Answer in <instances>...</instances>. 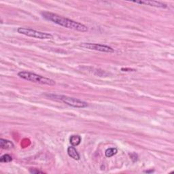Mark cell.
Here are the masks:
<instances>
[{
  "instance_id": "cell-3",
  "label": "cell",
  "mask_w": 174,
  "mask_h": 174,
  "mask_svg": "<svg viewBox=\"0 0 174 174\" xmlns=\"http://www.w3.org/2000/svg\"><path fill=\"white\" fill-rule=\"evenodd\" d=\"M48 96L50 97L56 99V100L61 101L63 102L64 104H65L69 106H72V107L74 108H87L88 106V104L87 102L82 101L78 99L68 97V96L58 95H48Z\"/></svg>"
},
{
  "instance_id": "cell-9",
  "label": "cell",
  "mask_w": 174,
  "mask_h": 174,
  "mask_svg": "<svg viewBox=\"0 0 174 174\" xmlns=\"http://www.w3.org/2000/svg\"><path fill=\"white\" fill-rule=\"evenodd\" d=\"M81 137L80 136H78V135H74V136H72L69 138V142L73 146L78 145L81 143Z\"/></svg>"
},
{
  "instance_id": "cell-1",
  "label": "cell",
  "mask_w": 174,
  "mask_h": 174,
  "mask_svg": "<svg viewBox=\"0 0 174 174\" xmlns=\"http://www.w3.org/2000/svg\"><path fill=\"white\" fill-rule=\"evenodd\" d=\"M41 15L45 19L52 21V23L57 24L60 26L67 28V29H71L81 32H86L88 31V27L84 25L62 16H59L56 15V14L48 12H43L41 13Z\"/></svg>"
},
{
  "instance_id": "cell-8",
  "label": "cell",
  "mask_w": 174,
  "mask_h": 174,
  "mask_svg": "<svg viewBox=\"0 0 174 174\" xmlns=\"http://www.w3.org/2000/svg\"><path fill=\"white\" fill-rule=\"evenodd\" d=\"M14 144L9 140H4V139H0V147L2 149H6V150H8V149H11L13 148Z\"/></svg>"
},
{
  "instance_id": "cell-13",
  "label": "cell",
  "mask_w": 174,
  "mask_h": 174,
  "mask_svg": "<svg viewBox=\"0 0 174 174\" xmlns=\"http://www.w3.org/2000/svg\"><path fill=\"white\" fill-rule=\"evenodd\" d=\"M121 70L123 71V72H134V71H136V69H128V68H122Z\"/></svg>"
},
{
  "instance_id": "cell-12",
  "label": "cell",
  "mask_w": 174,
  "mask_h": 174,
  "mask_svg": "<svg viewBox=\"0 0 174 174\" xmlns=\"http://www.w3.org/2000/svg\"><path fill=\"white\" fill-rule=\"evenodd\" d=\"M29 173L33 174H38V173H44L43 172L40 171L38 169H29Z\"/></svg>"
},
{
  "instance_id": "cell-4",
  "label": "cell",
  "mask_w": 174,
  "mask_h": 174,
  "mask_svg": "<svg viewBox=\"0 0 174 174\" xmlns=\"http://www.w3.org/2000/svg\"><path fill=\"white\" fill-rule=\"evenodd\" d=\"M17 31L18 33L26 35V36L40 39V40H49V39L53 38L52 35L51 33L36 31L30 28L19 27L17 29Z\"/></svg>"
},
{
  "instance_id": "cell-2",
  "label": "cell",
  "mask_w": 174,
  "mask_h": 174,
  "mask_svg": "<svg viewBox=\"0 0 174 174\" xmlns=\"http://www.w3.org/2000/svg\"><path fill=\"white\" fill-rule=\"evenodd\" d=\"M18 76L22 79L26 80L27 81L33 82V83H39L41 84L53 86V85H55L56 84L55 81L51 78H48L38 75V74L35 73L26 72V71H22V72H19L18 73Z\"/></svg>"
},
{
  "instance_id": "cell-6",
  "label": "cell",
  "mask_w": 174,
  "mask_h": 174,
  "mask_svg": "<svg viewBox=\"0 0 174 174\" xmlns=\"http://www.w3.org/2000/svg\"><path fill=\"white\" fill-rule=\"evenodd\" d=\"M131 2L137 3V4L148 5L152 7H156V8H167V6L165 4V3L157 1H133Z\"/></svg>"
},
{
  "instance_id": "cell-10",
  "label": "cell",
  "mask_w": 174,
  "mask_h": 174,
  "mask_svg": "<svg viewBox=\"0 0 174 174\" xmlns=\"http://www.w3.org/2000/svg\"><path fill=\"white\" fill-rule=\"evenodd\" d=\"M118 152V150L116 148H108L105 152V155L106 157H112L114 155H115Z\"/></svg>"
},
{
  "instance_id": "cell-7",
  "label": "cell",
  "mask_w": 174,
  "mask_h": 174,
  "mask_svg": "<svg viewBox=\"0 0 174 174\" xmlns=\"http://www.w3.org/2000/svg\"><path fill=\"white\" fill-rule=\"evenodd\" d=\"M67 154H68V155L71 158H74V160H76V161H78V160H80V154L76 150V149L74 148L73 145L72 146H70L67 148Z\"/></svg>"
},
{
  "instance_id": "cell-5",
  "label": "cell",
  "mask_w": 174,
  "mask_h": 174,
  "mask_svg": "<svg viewBox=\"0 0 174 174\" xmlns=\"http://www.w3.org/2000/svg\"><path fill=\"white\" fill-rule=\"evenodd\" d=\"M82 48L92 50V51H97L108 53L114 52V49L107 45L100 44H94V43H83L80 45Z\"/></svg>"
},
{
  "instance_id": "cell-11",
  "label": "cell",
  "mask_w": 174,
  "mask_h": 174,
  "mask_svg": "<svg viewBox=\"0 0 174 174\" xmlns=\"http://www.w3.org/2000/svg\"><path fill=\"white\" fill-rule=\"evenodd\" d=\"M12 161V157L9 154H4L0 158V162L1 163H10Z\"/></svg>"
}]
</instances>
